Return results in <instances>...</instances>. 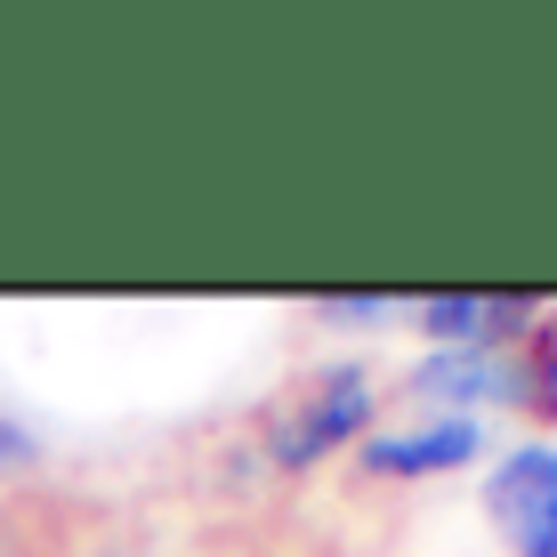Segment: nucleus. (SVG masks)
Here are the masks:
<instances>
[{"label": "nucleus", "mask_w": 557, "mask_h": 557, "mask_svg": "<svg viewBox=\"0 0 557 557\" xmlns=\"http://www.w3.org/2000/svg\"><path fill=\"white\" fill-rule=\"evenodd\" d=\"M372 412H380V388H372L363 363L315 372L292 405H283V420H275V469H315L323 453L363 445V436H372Z\"/></svg>", "instance_id": "f257e3e1"}, {"label": "nucleus", "mask_w": 557, "mask_h": 557, "mask_svg": "<svg viewBox=\"0 0 557 557\" xmlns=\"http://www.w3.org/2000/svg\"><path fill=\"white\" fill-rule=\"evenodd\" d=\"M485 517L509 557H557V445L525 436L485 460Z\"/></svg>", "instance_id": "f03ea898"}, {"label": "nucleus", "mask_w": 557, "mask_h": 557, "mask_svg": "<svg viewBox=\"0 0 557 557\" xmlns=\"http://www.w3.org/2000/svg\"><path fill=\"white\" fill-rule=\"evenodd\" d=\"M405 396L420 420H476V405H525V380H517V348H429L412 356Z\"/></svg>", "instance_id": "7ed1b4c3"}, {"label": "nucleus", "mask_w": 557, "mask_h": 557, "mask_svg": "<svg viewBox=\"0 0 557 557\" xmlns=\"http://www.w3.org/2000/svg\"><path fill=\"white\" fill-rule=\"evenodd\" d=\"M485 453V420H412V429H372L356 445L363 476H453Z\"/></svg>", "instance_id": "20e7f679"}, {"label": "nucleus", "mask_w": 557, "mask_h": 557, "mask_svg": "<svg viewBox=\"0 0 557 557\" xmlns=\"http://www.w3.org/2000/svg\"><path fill=\"white\" fill-rule=\"evenodd\" d=\"M412 323L429 348H493V292H429L412 299Z\"/></svg>", "instance_id": "39448f33"}, {"label": "nucleus", "mask_w": 557, "mask_h": 557, "mask_svg": "<svg viewBox=\"0 0 557 557\" xmlns=\"http://www.w3.org/2000/svg\"><path fill=\"white\" fill-rule=\"evenodd\" d=\"M517 380H525V405L542 420H557V315H542L517 339Z\"/></svg>", "instance_id": "423d86ee"}, {"label": "nucleus", "mask_w": 557, "mask_h": 557, "mask_svg": "<svg viewBox=\"0 0 557 557\" xmlns=\"http://www.w3.org/2000/svg\"><path fill=\"white\" fill-rule=\"evenodd\" d=\"M396 307H405L396 292H323L315 315H323V323H388Z\"/></svg>", "instance_id": "0eeeda50"}, {"label": "nucleus", "mask_w": 557, "mask_h": 557, "mask_svg": "<svg viewBox=\"0 0 557 557\" xmlns=\"http://www.w3.org/2000/svg\"><path fill=\"white\" fill-rule=\"evenodd\" d=\"M41 460V436L25 429L16 412H0V476H16V469H33Z\"/></svg>", "instance_id": "6e6552de"}]
</instances>
